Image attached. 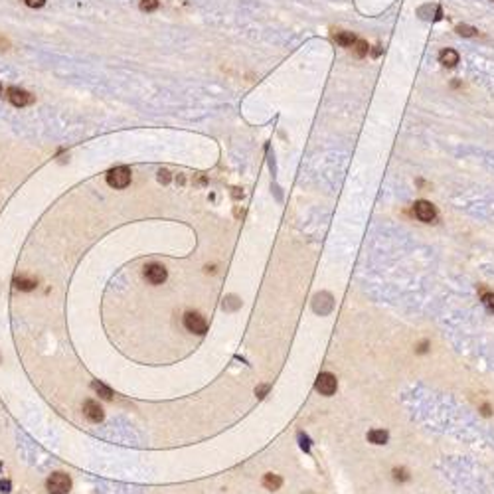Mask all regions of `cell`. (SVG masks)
I'll return each mask as SVG.
<instances>
[{"mask_svg":"<svg viewBox=\"0 0 494 494\" xmlns=\"http://www.w3.org/2000/svg\"><path fill=\"white\" fill-rule=\"evenodd\" d=\"M182 323H184V329L188 330V332H194V334H204V332L208 330L206 319H204L200 313H194V311H188V313L184 315Z\"/></svg>","mask_w":494,"mask_h":494,"instance_id":"cell-1","label":"cell"},{"mask_svg":"<svg viewBox=\"0 0 494 494\" xmlns=\"http://www.w3.org/2000/svg\"><path fill=\"white\" fill-rule=\"evenodd\" d=\"M46 489H48V493L50 494H67L69 493V489H71V481H69V477L63 475V473H54V475L48 479Z\"/></svg>","mask_w":494,"mask_h":494,"instance_id":"cell-2","label":"cell"},{"mask_svg":"<svg viewBox=\"0 0 494 494\" xmlns=\"http://www.w3.org/2000/svg\"><path fill=\"white\" fill-rule=\"evenodd\" d=\"M107 184L113 188H127L131 184V170L127 166H117L107 172Z\"/></svg>","mask_w":494,"mask_h":494,"instance_id":"cell-3","label":"cell"},{"mask_svg":"<svg viewBox=\"0 0 494 494\" xmlns=\"http://www.w3.org/2000/svg\"><path fill=\"white\" fill-rule=\"evenodd\" d=\"M83 415H85L91 423H101V421H103V417H105L103 407H101L95 399H87V401L83 403Z\"/></svg>","mask_w":494,"mask_h":494,"instance_id":"cell-4","label":"cell"},{"mask_svg":"<svg viewBox=\"0 0 494 494\" xmlns=\"http://www.w3.org/2000/svg\"><path fill=\"white\" fill-rule=\"evenodd\" d=\"M336 378L330 374V372H323L319 378H317V391H321L323 395H332L336 391Z\"/></svg>","mask_w":494,"mask_h":494,"instance_id":"cell-5","label":"cell"},{"mask_svg":"<svg viewBox=\"0 0 494 494\" xmlns=\"http://www.w3.org/2000/svg\"><path fill=\"white\" fill-rule=\"evenodd\" d=\"M415 216L421 221H425V223H431V221L435 220L437 214H435V208H433L431 202L419 200V202H415Z\"/></svg>","mask_w":494,"mask_h":494,"instance_id":"cell-6","label":"cell"},{"mask_svg":"<svg viewBox=\"0 0 494 494\" xmlns=\"http://www.w3.org/2000/svg\"><path fill=\"white\" fill-rule=\"evenodd\" d=\"M8 99H10V103L16 105V107H26V105L32 103V95H30L28 91L20 89V87H10V89H8Z\"/></svg>","mask_w":494,"mask_h":494,"instance_id":"cell-7","label":"cell"},{"mask_svg":"<svg viewBox=\"0 0 494 494\" xmlns=\"http://www.w3.org/2000/svg\"><path fill=\"white\" fill-rule=\"evenodd\" d=\"M166 267L165 265H159V263H153V265H149L147 269H145V277H147V281L149 283H153V285H161V283H165L166 281Z\"/></svg>","mask_w":494,"mask_h":494,"instance_id":"cell-8","label":"cell"},{"mask_svg":"<svg viewBox=\"0 0 494 494\" xmlns=\"http://www.w3.org/2000/svg\"><path fill=\"white\" fill-rule=\"evenodd\" d=\"M315 311L317 313H321V315H329L330 311H332V297H330L329 293H321V295H317L315 297Z\"/></svg>","mask_w":494,"mask_h":494,"instance_id":"cell-9","label":"cell"},{"mask_svg":"<svg viewBox=\"0 0 494 494\" xmlns=\"http://www.w3.org/2000/svg\"><path fill=\"white\" fill-rule=\"evenodd\" d=\"M439 61L443 65H447V67H455V65L459 63V54H457L455 50L447 48V50H443L439 54Z\"/></svg>","mask_w":494,"mask_h":494,"instance_id":"cell-10","label":"cell"},{"mask_svg":"<svg viewBox=\"0 0 494 494\" xmlns=\"http://www.w3.org/2000/svg\"><path fill=\"white\" fill-rule=\"evenodd\" d=\"M336 42L342 48H352L356 44V36L352 32H340V34H336Z\"/></svg>","mask_w":494,"mask_h":494,"instance_id":"cell-11","label":"cell"},{"mask_svg":"<svg viewBox=\"0 0 494 494\" xmlns=\"http://www.w3.org/2000/svg\"><path fill=\"white\" fill-rule=\"evenodd\" d=\"M14 285L20 291H32V289H36V279H32V277H18L14 281Z\"/></svg>","mask_w":494,"mask_h":494,"instance_id":"cell-12","label":"cell"},{"mask_svg":"<svg viewBox=\"0 0 494 494\" xmlns=\"http://www.w3.org/2000/svg\"><path fill=\"white\" fill-rule=\"evenodd\" d=\"M368 441L374 443V445H385L387 443V433L382 431V429H374L368 433Z\"/></svg>","mask_w":494,"mask_h":494,"instance_id":"cell-13","label":"cell"},{"mask_svg":"<svg viewBox=\"0 0 494 494\" xmlns=\"http://www.w3.org/2000/svg\"><path fill=\"white\" fill-rule=\"evenodd\" d=\"M283 485V481H281V477H277V475H265V479H263V487L265 489H269V491H277L279 487Z\"/></svg>","mask_w":494,"mask_h":494,"instance_id":"cell-14","label":"cell"},{"mask_svg":"<svg viewBox=\"0 0 494 494\" xmlns=\"http://www.w3.org/2000/svg\"><path fill=\"white\" fill-rule=\"evenodd\" d=\"M368 50H370V46H368V42H364V40H356V44H354V52L358 57H364V55H368Z\"/></svg>","mask_w":494,"mask_h":494,"instance_id":"cell-15","label":"cell"},{"mask_svg":"<svg viewBox=\"0 0 494 494\" xmlns=\"http://www.w3.org/2000/svg\"><path fill=\"white\" fill-rule=\"evenodd\" d=\"M93 389H95L103 399H111V397H113V391H111L107 385L99 384V382H93Z\"/></svg>","mask_w":494,"mask_h":494,"instance_id":"cell-16","label":"cell"},{"mask_svg":"<svg viewBox=\"0 0 494 494\" xmlns=\"http://www.w3.org/2000/svg\"><path fill=\"white\" fill-rule=\"evenodd\" d=\"M457 32L461 34V36H465V38H473V36H477L479 32H477V28H473V26H457Z\"/></svg>","mask_w":494,"mask_h":494,"instance_id":"cell-17","label":"cell"},{"mask_svg":"<svg viewBox=\"0 0 494 494\" xmlns=\"http://www.w3.org/2000/svg\"><path fill=\"white\" fill-rule=\"evenodd\" d=\"M159 8V0H141V10L145 12H153Z\"/></svg>","mask_w":494,"mask_h":494,"instance_id":"cell-18","label":"cell"},{"mask_svg":"<svg viewBox=\"0 0 494 494\" xmlns=\"http://www.w3.org/2000/svg\"><path fill=\"white\" fill-rule=\"evenodd\" d=\"M483 303H485V307H487L491 313H494V293H487V295L483 297Z\"/></svg>","mask_w":494,"mask_h":494,"instance_id":"cell-19","label":"cell"},{"mask_svg":"<svg viewBox=\"0 0 494 494\" xmlns=\"http://www.w3.org/2000/svg\"><path fill=\"white\" fill-rule=\"evenodd\" d=\"M393 479L403 483V481H407V479H409V475H407V471H405V469H393Z\"/></svg>","mask_w":494,"mask_h":494,"instance_id":"cell-20","label":"cell"},{"mask_svg":"<svg viewBox=\"0 0 494 494\" xmlns=\"http://www.w3.org/2000/svg\"><path fill=\"white\" fill-rule=\"evenodd\" d=\"M299 441H301V449H305V451L311 449V439H309L305 433H299Z\"/></svg>","mask_w":494,"mask_h":494,"instance_id":"cell-21","label":"cell"},{"mask_svg":"<svg viewBox=\"0 0 494 494\" xmlns=\"http://www.w3.org/2000/svg\"><path fill=\"white\" fill-rule=\"evenodd\" d=\"M30 8H42L44 4H46V0H24Z\"/></svg>","mask_w":494,"mask_h":494,"instance_id":"cell-22","label":"cell"},{"mask_svg":"<svg viewBox=\"0 0 494 494\" xmlns=\"http://www.w3.org/2000/svg\"><path fill=\"white\" fill-rule=\"evenodd\" d=\"M427 346H429V342H421V344H419V348H417V352H419V354L427 352Z\"/></svg>","mask_w":494,"mask_h":494,"instance_id":"cell-23","label":"cell"},{"mask_svg":"<svg viewBox=\"0 0 494 494\" xmlns=\"http://www.w3.org/2000/svg\"><path fill=\"white\" fill-rule=\"evenodd\" d=\"M267 389H269V385H261V387L257 389V395H259V397H263V393H265Z\"/></svg>","mask_w":494,"mask_h":494,"instance_id":"cell-24","label":"cell"},{"mask_svg":"<svg viewBox=\"0 0 494 494\" xmlns=\"http://www.w3.org/2000/svg\"><path fill=\"white\" fill-rule=\"evenodd\" d=\"M0 489H2V493H8V489H10V483H4V481H0Z\"/></svg>","mask_w":494,"mask_h":494,"instance_id":"cell-25","label":"cell"},{"mask_svg":"<svg viewBox=\"0 0 494 494\" xmlns=\"http://www.w3.org/2000/svg\"><path fill=\"white\" fill-rule=\"evenodd\" d=\"M483 413H485V415H491V405L485 403V405H483Z\"/></svg>","mask_w":494,"mask_h":494,"instance_id":"cell-26","label":"cell"},{"mask_svg":"<svg viewBox=\"0 0 494 494\" xmlns=\"http://www.w3.org/2000/svg\"><path fill=\"white\" fill-rule=\"evenodd\" d=\"M0 91H2V85H0Z\"/></svg>","mask_w":494,"mask_h":494,"instance_id":"cell-27","label":"cell"}]
</instances>
